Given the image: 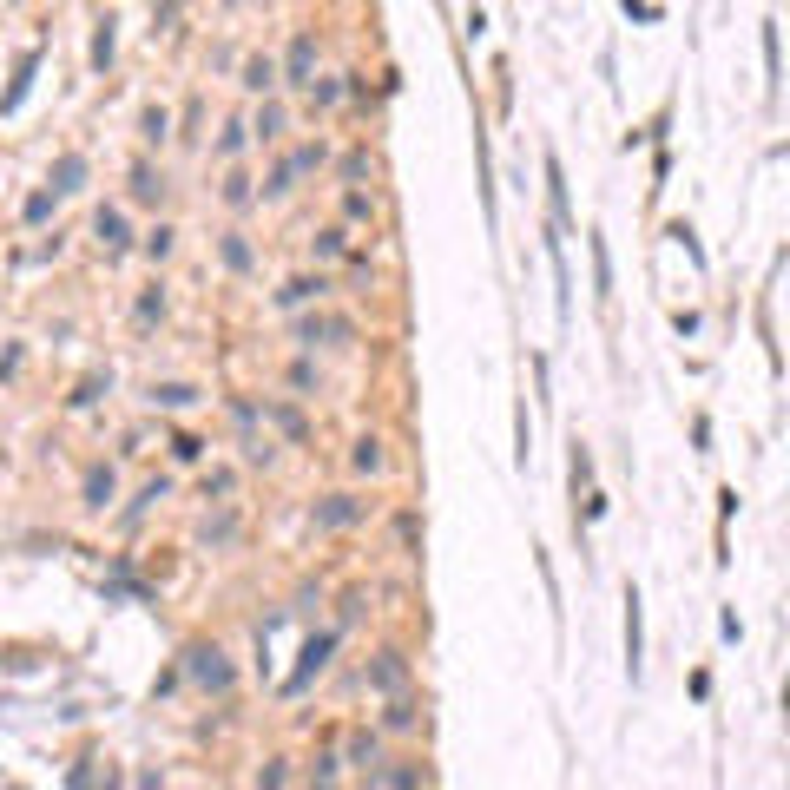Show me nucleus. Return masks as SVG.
I'll use <instances>...</instances> for the list:
<instances>
[{
    "label": "nucleus",
    "mask_w": 790,
    "mask_h": 790,
    "mask_svg": "<svg viewBox=\"0 0 790 790\" xmlns=\"http://www.w3.org/2000/svg\"><path fill=\"white\" fill-rule=\"evenodd\" d=\"M343 251H349L343 231H316V257H343Z\"/></svg>",
    "instance_id": "58836bf2"
},
{
    "label": "nucleus",
    "mask_w": 790,
    "mask_h": 790,
    "mask_svg": "<svg viewBox=\"0 0 790 790\" xmlns=\"http://www.w3.org/2000/svg\"><path fill=\"white\" fill-rule=\"evenodd\" d=\"M290 389H316V363H310V356H297V363H290Z\"/></svg>",
    "instance_id": "ea45409f"
},
{
    "label": "nucleus",
    "mask_w": 790,
    "mask_h": 790,
    "mask_svg": "<svg viewBox=\"0 0 790 790\" xmlns=\"http://www.w3.org/2000/svg\"><path fill=\"white\" fill-rule=\"evenodd\" d=\"M349 764H356V771H369V777L382 771V744H376V731H356V738H349Z\"/></svg>",
    "instance_id": "4468645a"
},
{
    "label": "nucleus",
    "mask_w": 790,
    "mask_h": 790,
    "mask_svg": "<svg viewBox=\"0 0 790 790\" xmlns=\"http://www.w3.org/2000/svg\"><path fill=\"white\" fill-rule=\"evenodd\" d=\"M86 172H93V165H86L79 152H60V158H53V198L79 191V185H86Z\"/></svg>",
    "instance_id": "9d476101"
},
{
    "label": "nucleus",
    "mask_w": 790,
    "mask_h": 790,
    "mask_svg": "<svg viewBox=\"0 0 790 790\" xmlns=\"http://www.w3.org/2000/svg\"><path fill=\"white\" fill-rule=\"evenodd\" d=\"M139 132H145L152 145H165V139H172V112H165V106H145V112H139Z\"/></svg>",
    "instance_id": "412c9836"
},
{
    "label": "nucleus",
    "mask_w": 790,
    "mask_h": 790,
    "mask_svg": "<svg viewBox=\"0 0 790 790\" xmlns=\"http://www.w3.org/2000/svg\"><path fill=\"white\" fill-rule=\"evenodd\" d=\"M343 211L363 224V218H376V198H369V191H343Z\"/></svg>",
    "instance_id": "473e14b6"
},
{
    "label": "nucleus",
    "mask_w": 790,
    "mask_h": 790,
    "mask_svg": "<svg viewBox=\"0 0 790 790\" xmlns=\"http://www.w3.org/2000/svg\"><path fill=\"white\" fill-rule=\"evenodd\" d=\"M33 66H40V53H27V60L14 66V86H7V93H0V112H14L20 99H27V79H33Z\"/></svg>",
    "instance_id": "aec40b11"
},
{
    "label": "nucleus",
    "mask_w": 790,
    "mask_h": 790,
    "mask_svg": "<svg viewBox=\"0 0 790 790\" xmlns=\"http://www.w3.org/2000/svg\"><path fill=\"white\" fill-rule=\"evenodd\" d=\"M93 237H99V244H106V257H119V251H126V244H132V231H126V211H99V218H93Z\"/></svg>",
    "instance_id": "1a4fd4ad"
},
{
    "label": "nucleus",
    "mask_w": 790,
    "mask_h": 790,
    "mask_svg": "<svg viewBox=\"0 0 790 790\" xmlns=\"http://www.w3.org/2000/svg\"><path fill=\"white\" fill-rule=\"evenodd\" d=\"M231 422L251 435V428H257V402H244V395H237V402H231Z\"/></svg>",
    "instance_id": "37998d69"
},
{
    "label": "nucleus",
    "mask_w": 790,
    "mask_h": 790,
    "mask_svg": "<svg viewBox=\"0 0 790 790\" xmlns=\"http://www.w3.org/2000/svg\"><path fill=\"white\" fill-rule=\"evenodd\" d=\"M316 297H330V277H290V284L277 290L284 310H303V303H316Z\"/></svg>",
    "instance_id": "9b49d317"
},
{
    "label": "nucleus",
    "mask_w": 790,
    "mask_h": 790,
    "mask_svg": "<svg viewBox=\"0 0 790 790\" xmlns=\"http://www.w3.org/2000/svg\"><path fill=\"white\" fill-rule=\"evenodd\" d=\"M586 481H593V455H586V448H573V494H580Z\"/></svg>",
    "instance_id": "79ce46f5"
},
{
    "label": "nucleus",
    "mask_w": 790,
    "mask_h": 790,
    "mask_svg": "<svg viewBox=\"0 0 790 790\" xmlns=\"http://www.w3.org/2000/svg\"><path fill=\"white\" fill-rule=\"evenodd\" d=\"M363 514H369V501H356V494H323V501L310 507V527L336 534V527H356Z\"/></svg>",
    "instance_id": "7ed1b4c3"
},
{
    "label": "nucleus",
    "mask_w": 790,
    "mask_h": 790,
    "mask_svg": "<svg viewBox=\"0 0 790 790\" xmlns=\"http://www.w3.org/2000/svg\"><path fill=\"white\" fill-rule=\"evenodd\" d=\"M626 672H646V613H639V586H626Z\"/></svg>",
    "instance_id": "39448f33"
},
{
    "label": "nucleus",
    "mask_w": 790,
    "mask_h": 790,
    "mask_svg": "<svg viewBox=\"0 0 790 790\" xmlns=\"http://www.w3.org/2000/svg\"><path fill=\"white\" fill-rule=\"evenodd\" d=\"M178 27V7H152V33H172Z\"/></svg>",
    "instance_id": "8fccbe9b"
},
{
    "label": "nucleus",
    "mask_w": 790,
    "mask_h": 790,
    "mask_svg": "<svg viewBox=\"0 0 790 790\" xmlns=\"http://www.w3.org/2000/svg\"><path fill=\"white\" fill-rule=\"evenodd\" d=\"M172 244H178V231H172V224L145 231V257H152V264H158V257H172Z\"/></svg>",
    "instance_id": "bb28decb"
},
{
    "label": "nucleus",
    "mask_w": 790,
    "mask_h": 790,
    "mask_svg": "<svg viewBox=\"0 0 790 790\" xmlns=\"http://www.w3.org/2000/svg\"><path fill=\"white\" fill-rule=\"evenodd\" d=\"M132 316H139V323H158V316H165V290H145V297H139V310H132Z\"/></svg>",
    "instance_id": "e433bc0d"
},
{
    "label": "nucleus",
    "mask_w": 790,
    "mask_h": 790,
    "mask_svg": "<svg viewBox=\"0 0 790 790\" xmlns=\"http://www.w3.org/2000/svg\"><path fill=\"white\" fill-rule=\"evenodd\" d=\"M132 198H139V205H158V198H165V178H158L152 165H132Z\"/></svg>",
    "instance_id": "6ab92c4d"
},
{
    "label": "nucleus",
    "mask_w": 790,
    "mask_h": 790,
    "mask_svg": "<svg viewBox=\"0 0 790 790\" xmlns=\"http://www.w3.org/2000/svg\"><path fill=\"white\" fill-rule=\"evenodd\" d=\"M290 185H297V178H290V165H270V178H264V198H284Z\"/></svg>",
    "instance_id": "4c0bfd02"
},
{
    "label": "nucleus",
    "mask_w": 790,
    "mask_h": 790,
    "mask_svg": "<svg viewBox=\"0 0 790 790\" xmlns=\"http://www.w3.org/2000/svg\"><path fill=\"white\" fill-rule=\"evenodd\" d=\"M152 402H158V409H191L198 389H191V382H152Z\"/></svg>",
    "instance_id": "a211bd4d"
},
{
    "label": "nucleus",
    "mask_w": 790,
    "mask_h": 790,
    "mask_svg": "<svg viewBox=\"0 0 790 790\" xmlns=\"http://www.w3.org/2000/svg\"><path fill=\"white\" fill-rule=\"evenodd\" d=\"M20 218H27V224H47V218H53V191H33V198H27V211H20Z\"/></svg>",
    "instance_id": "f704fd0d"
},
{
    "label": "nucleus",
    "mask_w": 790,
    "mask_h": 790,
    "mask_svg": "<svg viewBox=\"0 0 790 790\" xmlns=\"http://www.w3.org/2000/svg\"><path fill=\"white\" fill-rule=\"evenodd\" d=\"M310 73H316V33H297V40H290V53H284V79L310 93Z\"/></svg>",
    "instance_id": "0eeeda50"
},
{
    "label": "nucleus",
    "mask_w": 790,
    "mask_h": 790,
    "mask_svg": "<svg viewBox=\"0 0 790 790\" xmlns=\"http://www.w3.org/2000/svg\"><path fill=\"white\" fill-rule=\"evenodd\" d=\"M290 165V178H303V172H316V165H323V145H297V152L284 158Z\"/></svg>",
    "instance_id": "cd10ccee"
},
{
    "label": "nucleus",
    "mask_w": 790,
    "mask_h": 790,
    "mask_svg": "<svg viewBox=\"0 0 790 790\" xmlns=\"http://www.w3.org/2000/svg\"><path fill=\"white\" fill-rule=\"evenodd\" d=\"M112 27H119V20H112V14H99V33H93V66H99V73L112 66V40H119Z\"/></svg>",
    "instance_id": "5701e85b"
},
{
    "label": "nucleus",
    "mask_w": 790,
    "mask_h": 790,
    "mask_svg": "<svg viewBox=\"0 0 790 790\" xmlns=\"http://www.w3.org/2000/svg\"><path fill=\"white\" fill-rule=\"evenodd\" d=\"M257 139H277V132H284V106H264V112H257Z\"/></svg>",
    "instance_id": "72a5a7b5"
},
{
    "label": "nucleus",
    "mask_w": 790,
    "mask_h": 790,
    "mask_svg": "<svg viewBox=\"0 0 790 790\" xmlns=\"http://www.w3.org/2000/svg\"><path fill=\"white\" fill-rule=\"evenodd\" d=\"M297 343L303 349H316V343H356V323H349V316H303Z\"/></svg>",
    "instance_id": "20e7f679"
},
{
    "label": "nucleus",
    "mask_w": 790,
    "mask_h": 790,
    "mask_svg": "<svg viewBox=\"0 0 790 790\" xmlns=\"http://www.w3.org/2000/svg\"><path fill=\"white\" fill-rule=\"evenodd\" d=\"M395 534H402V547H415V540H422V521H415V514H402V521H395Z\"/></svg>",
    "instance_id": "09e8293b"
},
{
    "label": "nucleus",
    "mask_w": 790,
    "mask_h": 790,
    "mask_svg": "<svg viewBox=\"0 0 790 790\" xmlns=\"http://www.w3.org/2000/svg\"><path fill=\"white\" fill-rule=\"evenodd\" d=\"M244 86H251V93H270V86H277V60H270V53H251V60H244Z\"/></svg>",
    "instance_id": "f3484780"
},
{
    "label": "nucleus",
    "mask_w": 790,
    "mask_h": 790,
    "mask_svg": "<svg viewBox=\"0 0 790 790\" xmlns=\"http://www.w3.org/2000/svg\"><path fill=\"white\" fill-rule=\"evenodd\" d=\"M106 600H152V593H145V580L132 567H112V580H106Z\"/></svg>",
    "instance_id": "2eb2a0df"
},
{
    "label": "nucleus",
    "mask_w": 790,
    "mask_h": 790,
    "mask_svg": "<svg viewBox=\"0 0 790 790\" xmlns=\"http://www.w3.org/2000/svg\"><path fill=\"white\" fill-rule=\"evenodd\" d=\"M284 777H290V771H284V758H270L264 771H257V784H264V790H284Z\"/></svg>",
    "instance_id": "a18cd8bd"
},
{
    "label": "nucleus",
    "mask_w": 790,
    "mask_h": 790,
    "mask_svg": "<svg viewBox=\"0 0 790 790\" xmlns=\"http://www.w3.org/2000/svg\"><path fill=\"white\" fill-rule=\"evenodd\" d=\"M586 251H593V290H600V303H606V297H613V251H606L600 231L586 237Z\"/></svg>",
    "instance_id": "ddd939ff"
},
{
    "label": "nucleus",
    "mask_w": 790,
    "mask_h": 790,
    "mask_svg": "<svg viewBox=\"0 0 790 790\" xmlns=\"http://www.w3.org/2000/svg\"><path fill=\"white\" fill-rule=\"evenodd\" d=\"M79 488H86V507H106L112 494H119V474H112L106 461H93V468H86V481H79Z\"/></svg>",
    "instance_id": "f8f14e48"
},
{
    "label": "nucleus",
    "mask_w": 790,
    "mask_h": 790,
    "mask_svg": "<svg viewBox=\"0 0 790 790\" xmlns=\"http://www.w3.org/2000/svg\"><path fill=\"white\" fill-rule=\"evenodd\" d=\"M165 494H172V488H165V481H145V488H139V501H132V514H126V521H139L145 507H152V501H165Z\"/></svg>",
    "instance_id": "c9c22d12"
},
{
    "label": "nucleus",
    "mask_w": 790,
    "mask_h": 790,
    "mask_svg": "<svg viewBox=\"0 0 790 790\" xmlns=\"http://www.w3.org/2000/svg\"><path fill=\"white\" fill-rule=\"evenodd\" d=\"M172 455L178 461H198V455H205V442H198V435H172Z\"/></svg>",
    "instance_id": "c03bdc74"
},
{
    "label": "nucleus",
    "mask_w": 790,
    "mask_h": 790,
    "mask_svg": "<svg viewBox=\"0 0 790 790\" xmlns=\"http://www.w3.org/2000/svg\"><path fill=\"white\" fill-rule=\"evenodd\" d=\"M185 679H198V685H205V692H231L237 665L224 659L218 646H185Z\"/></svg>",
    "instance_id": "f257e3e1"
},
{
    "label": "nucleus",
    "mask_w": 790,
    "mask_h": 790,
    "mask_svg": "<svg viewBox=\"0 0 790 790\" xmlns=\"http://www.w3.org/2000/svg\"><path fill=\"white\" fill-rule=\"evenodd\" d=\"M369 172H376V152H369V145L343 152V178H349V185H356V178H369Z\"/></svg>",
    "instance_id": "a878e982"
},
{
    "label": "nucleus",
    "mask_w": 790,
    "mask_h": 790,
    "mask_svg": "<svg viewBox=\"0 0 790 790\" xmlns=\"http://www.w3.org/2000/svg\"><path fill=\"white\" fill-rule=\"evenodd\" d=\"M349 468H356V474H376L382 468V442H376V435H363V442L349 448Z\"/></svg>",
    "instance_id": "4be33fe9"
},
{
    "label": "nucleus",
    "mask_w": 790,
    "mask_h": 790,
    "mask_svg": "<svg viewBox=\"0 0 790 790\" xmlns=\"http://www.w3.org/2000/svg\"><path fill=\"white\" fill-rule=\"evenodd\" d=\"M415 718H422V711H415V698H389V711H382V725H389V731H409Z\"/></svg>",
    "instance_id": "393cba45"
},
{
    "label": "nucleus",
    "mask_w": 790,
    "mask_h": 790,
    "mask_svg": "<svg viewBox=\"0 0 790 790\" xmlns=\"http://www.w3.org/2000/svg\"><path fill=\"white\" fill-rule=\"evenodd\" d=\"M237 534V521H231V514H218V521H205V540H211V547H224V540H231Z\"/></svg>",
    "instance_id": "a19ab883"
},
{
    "label": "nucleus",
    "mask_w": 790,
    "mask_h": 790,
    "mask_svg": "<svg viewBox=\"0 0 790 790\" xmlns=\"http://www.w3.org/2000/svg\"><path fill=\"white\" fill-rule=\"evenodd\" d=\"M211 494H231V468H211L205 474V501H211Z\"/></svg>",
    "instance_id": "de8ad7c7"
},
{
    "label": "nucleus",
    "mask_w": 790,
    "mask_h": 790,
    "mask_svg": "<svg viewBox=\"0 0 790 790\" xmlns=\"http://www.w3.org/2000/svg\"><path fill=\"white\" fill-rule=\"evenodd\" d=\"M270 415H277V428H284L290 442H310V422H303V409H290V402H277V409H270Z\"/></svg>",
    "instance_id": "b1692460"
},
{
    "label": "nucleus",
    "mask_w": 790,
    "mask_h": 790,
    "mask_svg": "<svg viewBox=\"0 0 790 790\" xmlns=\"http://www.w3.org/2000/svg\"><path fill=\"white\" fill-rule=\"evenodd\" d=\"M336 771H343V758H336V751H323V758L310 764V784H316V790H330V784H336Z\"/></svg>",
    "instance_id": "c85d7f7f"
},
{
    "label": "nucleus",
    "mask_w": 790,
    "mask_h": 790,
    "mask_svg": "<svg viewBox=\"0 0 790 790\" xmlns=\"http://www.w3.org/2000/svg\"><path fill=\"white\" fill-rule=\"evenodd\" d=\"M330 652H336V632H316V639H303V652H297V672L284 679V698H297L303 685H310L316 672L330 665Z\"/></svg>",
    "instance_id": "f03ea898"
},
{
    "label": "nucleus",
    "mask_w": 790,
    "mask_h": 790,
    "mask_svg": "<svg viewBox=\"0 0 790 790\" xmlns=\"http://www.w3.org/2000/svg\"><path fill=\"white\" fill-rule=\"evenodd\" d=\"M369 685H376V692H389V698H402V685H409V659H402L395 646H382L376 665H369Z\"/></svg>",
    "instance_id": "423d86ee"
},
{
    "label": "nucleus",
    "mask_w": 790,
    "mask_h": 790,
    "mask_svg": "<svg viewBox=\"0 0 790 790\" xmlns=\"http://www.w3.org/2000/svg\"><path fill=\"white\" fill-rule=\"evenodd\" d=\"M218 257H224V264H231V270H237V277H244V270H251V264H257V251H251V244H244V231H224V244H218Z\"/></svg>",
    "instance_id": "dca6fc26"
},
{
    "label": "nucleus",
    "mask_w": 790,
    "mask_h": 790,
    "mask_svg": "<svg viewBox=\"0 0 790 790\" xmlns=\"http://www.w3.org/2000/svg\"><path fill=\"white\" fill-rule=\"evenodd\" d=\"M251 198H257V191H251V178H244V172L224 178V205H251Z\"/></svg>",
    "instance_id": "7c9ffc66"
},
{
    "label": "nucleus",
    "mask_w": 790,
    "mask_h": 790,
    "mask_svg": "<svg viewBox=\"0 0 790 790\" xmlns=\"http://www.w3.org/2000/svg\"><path fill=\"white\" fill-rule=\"evenodd\" d=\"M764 73H771V93H777V27H764Z\"/></svg>",
    "instance_id": "49530a36"
},
{
    "label": "nucleus",
    "mask_w": 790,
    "mask_h": 790,
    "mask_svg": "<svg viewBox=\"0 0 790 790\" xmlns=\"http://www.w3.org/2000/svg\"><path fill=\"white\" fill-rule=\"evenodd\" d=\"M244 145H251V126H244V119H231V126H224V139H218V152H224V158H237Z\"/></svg>",
    "instance_id": "c756f323"
},
{
    "label": "nucleus",
    "mask_w": 790,
    "mask_h": 790,
    "mask_svg": "<svg viewBox=\"0 0 790 790\" xmlns=\"http://www.w3.org/2000/svg\"><path fill=\"white\" fill-rule=\"evenodd\" d=\"M343 93H349L343 79H310V99H316V106H336Z\"/></svg>",
    "instance_id": "2f4dec72"
},
{
    "label": "nucleus",
    "mask_w": 790,
    "mask_h": 790,
    "mask_svg": "<svg viewBox=\"0 0 790 790\" xmlns=\"http://www.w3.org/2000/svg\"><path fill=\"white\" fill-rule=\"evenodd\" d=\"M540 172H547V198H553V231H567L573 224V198H567V172H560V158L547 152V165H540Z\"/></svg>",
    "instance_id": "6e6552de"
}]
</instances>
